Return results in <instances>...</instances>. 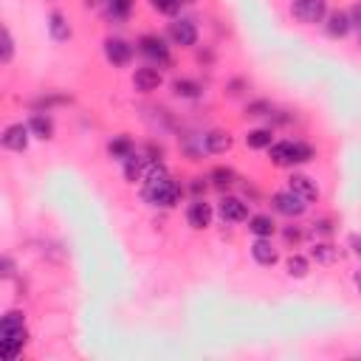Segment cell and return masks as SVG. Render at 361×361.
<instances>
[{
	"label": "cell",
	"mask_w": 361,
	"mask_h": 361,
	"mask_svg": "<svg viewBox=\"0 0 361 361\" xmlns=\"http://www.w3.org/2000/svg\"><path fill=\"white\" fill-rule=\"evenodd\" d=\"M141 195H144V200L153 203V206L170 209V206H175V203L181 200L184 189L170 178V172H167L161 164H150L147 175H144V189H141Z\"/></svg>",
	"instance_id": "1"
},
{
	"label": "cell",
	"mask_w": 361,
	"mask_h": 361,
	"mask_svg": "<svg viewBox=\"0 0 361 361\" xmlns=\"http://www.w3.org/2000/svg\"><path fill=\"white\" fill-rule=\"evenodd\" d=\"M26 347V316L20 311H9L0 319V350L6 361H15Z\"/></svg>",
	"instance_id": "2"
},
{
	"label": "cell",
	"mask_w": 361,
	"mask_h": 361,
	"mask_svg": "<svg viewBox=\"0 0 361 361\" xmlns=\"http://www.w3.org/2000/svg\"><path fill=\"white\" fill-rule=\"evenodd\" d=\"M271 164L277 167H294V164H305L314 159V147L308 141H274L268 147Z\"/></svg>",
	"instance_id": "3"
},
{
	"label": "cell",
	"mask_w": 361,
	"mask_h": 361,
	"mask_svg": "<svg viewBox=\"0 0 361 361\" xmlns=\"http://www.w3.org/2000/svg\"><path fill=\"white\" fill-rule=\"evenodd\" d=\"M138 51L147 57L150 62H156L159 68H167V65L172 62L170 45H167V40L159 37V34H141V37H138Z\"/></svg>",
	"instance_id": "4"
},
{
	"label": "cell",
	"mask_w": 361,
	"mask_h": 361,
	"mask_svg": "<svg viewBox=\"0 0 361 361\" xmlns=\"http://www.w3.org/2000/svg\"><path fill=\"white\" fill-rule=\"evenodd\" d=\"M291 15L305 26H316L327 17V0H294Z\"/></svg>",
	"instance_id": "5"
},
{
	"label": "cell",
	"mask_w": 361,
	"mask_h": 361,
	"mask_svg": "<svg viewBox=\"0 0 361 361\" xmlns=\"http://www.w3.org/2000/svg\"><path fill=\"white\" fill-rule=\"evenodd\" d=\"M271 203H274V212H279L282 218H302L305 209H308V200L300 198V195L291 192V189L277 192V195L271 198Z\"/></svg>",
	"instance_id": "6"
},
{
	"label": "cell",
	"mask_w": 361,
	"mask_h": 361,
	"mask_svg": "<svg viewBox=\"0 0 361 361\" xmlns=\"http://www.w3.org/2000/svg\"><path fill=\"white\" fill-rule=\"evenodd\" d=\"M167 34H170V40H172L175 45H181V48H192V45L198 43V29H195V23H192L189 17L172 20L170 29H167Z\"/></svg>",
	"instance_id": "7"
},
{
	"label": "cell",
	"mask_w": 361,
	"mask_h": 361,
	"mask_svg": "<svg viewBox=\"0 0 361 361\" xmlns=\"http://www.w3.org/2000/svg\"><path fill=\"white\" fill-rule=\"evenodd\" d=\"M161 82H164L161 68H156V65H144V68H138L133 74V88L138 94H153V91L161 88Z\"/></svg>",
	"instance_id": "8"
},
{
	"label": "cell",
	"mask_w": 361,
	"mask_h": 361,
	"mask_svg": "<svg viewBox=\"0 0 361 361\" xmlns=\"http://www.w3.org/2000/svg\"><path fill=\"white\" fill-rule=\"evenodd\" d=\"M218 212H221V218L226 223H243V221H249V203L240 200V198H235V195H223Z\"/></svg>",
	"instance_id": "9"
},
{
	"label": "cell",
	"mask_w": 361,
	"mask_h": 361,
	"mask_svg": "<svg viewBox=\"0 0 361 361\" xmlns=\"http://www.w3.org/2000/svg\"><path fill=\"white\" fill-rule=\"evenodd\" d=\"M212 218H214L212 203H206L200 195L186 206V221H189L192 229H206V226H212Z\"/></svg>",
	"instance_id": "10"
},
{
	"label": "cell",
	"mask_w": 361,
	"mask_h": 361,
	"mask_svg": "<svg viewBox=\"0 0 361 361\" xmlns=\"http://www.w3.org/2000/svg\"><path fill=\"white\" fill-rule=\"evenodd\" d=\"M29 138H31L29 124H23V121L9 124V127L3 130V147L12 150V153H23V150L29 147Z\"/></svg>",
	"instance_id": "11"
},
{
	"label": "cell",
	"mask_w": 361,
	"mask_h": 361,
	"mask_svg": "<svg viewBox=\"0 0 361 361\" xmlns=\"http://www.w3.org/2000/svg\"><path fill=\"white\" fill-rule=\"evenodd\" d=\"M105 57H108V62L113 68H124L133 59V45L127 40H121V37H110L105 43Z\"/></svg>",
	"instance_id": "12"
},
{
	"label": "cell",
	"mask_w": 361,
	"mask_h": 361,
	"mask_svg": "<svg viewBox=\"0 0 361 361\" xmlns=\"http://www.w3.org/2000/svg\"><path fill=\"white\" fill-rule=\"evenodd\" d=\"M325 20H327V23H325V31H327V37H333V40H341V37H347V34L353 31V26H350V12L336 9V12H330Z\"/></svg>",
	"instance_id": "13"
},
{
	"label": "cell",
	"mask_w": 361,
	"mask_h": 361,
	"mask_svg": "<svg viewBox=\"0 0 361 361\" xmlns=\"http://www.w3.org/2000/svg\"><path fill=\"white\" fill-rule=\"evenodd\" d=\"M251 257H254V263H260V265L271 268V265H277V260H279V251L274 249L271 237H257V240L251 243Z\"/></svg>",
	"instance_id": "14"
},
{
	"label": "cell",
	"mask_w": 361,
	"mask_h": 361,
	"mask_svg": "<svg viewBox=\"0 0 361 361\" xmlns=\"http://www.w3.org/2000/svg\"><path fill=\"white\" fill-rule=\"evenodd\" d=\"M288 189L297 192L300 198H305L308 203L319 200V189H316V184H314L308 175H302V172H294L291 178H288Z\"/></svg>",
	"instance_id": "15"
},
{
	"label": "cell",
	"mask_w": 361,
	"mask_h": 361,
	"mask_svg": "<svg viewBox=\"0 0 361 361\" xmlns=\"http://www.w3.org/2000/svg\"><path fill=\"white\" fill-rule=\"evenodd\" d=\"M232 144H235V141H232V135H229L226 130H212V133L203 135V147H206V153H212V156L229 153Z\"/></svg>",
	"instance_id": "16"
},
{
	"label": "cell",
	"mask_w": 361,
	"mask_h": 361,
	"mask_svg": "<svg viewBox=\"0 0 361 361\" xmlns=\"http://www.w3.org/2000/svg\"><path fill=\"white\" fill-rule=\"evenodd\" d=\"M147 170H150V161L144 159L141 153H133V156H127V159H124V178H127L130 184L141 181L144 175H147Z\"/></svg>",
	"instance_id": "17"
},
{
	"label": "cell",
	"mask_w": 361,
	"mask_h": 361,
	"mask_svg": "<svg viewBox=\"0 0 361 361\" xmlns=\"http://www.w3.org/2000/svg\"><path fill=\"white\" fill-rule=\"evenodd\" d=\"M29 130H31L34 138L48 141V138L54 135V119H51L48 113H40V110H37V113L29 119Z\"/></svg>",
	"instance_id": "18"
},
{
	"label": "cell",
	"mask_w": 361,
	"mask_h": 361,
	"mask_svg": "<svg viewBox=\"0 0 361 361\" xmlns=\"http://www.w3.org/2000/svg\"><path fill=\"white\" fill-rule=\"evenodd\" d=\"M249 232L254 237H271L277 232V223H274L271 214H251L249 218Z\"/></svg>",
	"instance_id": "19"
},
{
	"label": "cell",
	"mask_w": 361,
	"mask_h": 361,
	"mask_svg": "<svg viewBox=\"0 0 361 361\" xmlns=\"http://www.w3.org/2000/svg\"><path fill=\"white\" fill-rule=\"evenodd\" d=\"M48 31H51V37H54L57 43H65V40L71 37L68 17H65L62 12H51V15H48Z\"/></svg>",
	"instance_id": "20"
},
{
	"label": "cell",
	"mask_w": 361,
	"mask_h": 361,
	"mask_svg": "<svg viewBox=\"0 0 361 361\" xmlns=\"http://www.w3.org/2000/svg\"><path fill=\"white\" fill-rule=\"evenodd\" d=\"M246 144L251 150H268L271 144H274V130L271 127H257L246 135Z\"/></svg>",
	"instance_id": "21"
},
{
	"label": "cell",
	"mask_w": 361,
	"mask_h": 361,
	"mask_svg": "<svg viewBox=\"0 0 361 361\" xmlns=\"http://www.w3.org/2000/svg\"><path fill=\"white\" fill-rule=\"evenodd\" d=\"M108 153L113 156V159H119V161H124L127 156H133L135 153V144L127 138V135H116L110 144H108Z\"/></svg>",
	"instance_id": "22"
},
{
	"label": "cell",
	"mask_w": 361,
	"mask_h": 361,
	"mask_svg": "<svg viewBox=\"0 0 361 361\" xmlns=\"http://www.w3.org/2000/svg\"><path fill=\"white\" fill-rule=\"evenodd\" d=\"M311 257H314L319 265H333V263L339 260V249H336L333 243H327V240H325V243H316V246H314Z\"/></svg>",
	"instance_id": "23"
},
{
	"label": "cell",
	"mask_w": 361,
	"mask_h": 361,
	"mask_svg": "<svg viewBox=\"0 0 361 361\" xmlns=\"http://www.w3.org/2000/svg\"><path fill=\"white\" fill-rule=\"evenodd\" d=\"M209 181H212V186H218V189H232L237 184V175L229 167H214L212 175H209Z\"/></svg>",
	"instance_id": "24"
},
{
	"label": "cell",
	"mask_w": 361,
	"mask_h": 361,
	"mask_svg": "<svg viewBox=\"0 0 361 361\" xmlns=\"http://www.w3.org/2000/svg\"><path fill=\"white\" fill-rule=\"evenodd\" d=\"M172 91H175V96H181V99H198L203 88H200L195 80L181 77V80H175V82H172Z\"/></svg>",
	"instance_id": "25"
},
{
	"label": "cell",
	"mask_w": 361,
	"mask_h": 361,
	"mask_svg": "<svg viewBox=\"0 0 361 361\" xmlns=\"http://www.w3.org/2000/svg\"><path fill=\"white\" fill-rule=\"evenodd\" d=\"M105 6H108V15L110 20H127L130 12H133V0H105Z\"/></svg>",
	"instance_id": "26"
},
{
	"label": "cell",
	"mask_w": 361,
	"mask_h": 361,
	"mask_svg": "<svg viewBox=\"0 0 361 361\" xmlns=\"http://www.w3.org/2000/svg\"><path fill=\"white\" fill-rule=\"evenodd\" d=\"M285 268H288V274H291V277L302 279V277H308L311 263H308V257H302V254H291V257H288V263H285Z\"/></svg>",
	"instance_id": "27"
},
{
	"label": "cell",
	"mask_w": 361,
	"mask_h": 361,
	"mask_svg": "<svg viewBox=\"0 0 361 361\" xmlns=\"http://www.w3.org/2000/svg\"><path fill=\"white\" fill-rule=\"evenodd\" d=\"M150 6L156 12H161V15H178V9L184 3H181V0H150Z\"/></svg>",
	"instance_id": "28"
},
{
	"label": "cell",
	"mask_w": 361,
	"mask_h": 361,
	"mask_svg": "<svg viewBox=\"0 0 361 361\" xmlns=\"http://www.w3.org/2000/svg\"><path fill=\"white\" fill-rule=\"evenodd\" d=\"M12 57H15V40H12V31H9V29H3V54H0V62L9 65V62H12Z\"/></svg>",
	"instance_id": "29"
},
{
	"label": "cell",
	"mask_w": 361,
	"mask_h": 361,
	"mask_svg": "<svg viewBox=\"0 0 361 361\" xmlns=\"http://www.w3.org/2000/svg\"><path fill=\"white\" fill-rule=\"evenodd\" d=\"M246 113H249V116H271V105H268V102H251V105L246 108Z\"/></svg>",
	"instance_id": "30"
},
{
	"label": "cell",
	"mask_w": 361,
	"mask_h": 361,
	"mask_svg": "<svg viewBox=\"0 0 361 361\" xmlns=\"http://www.w3.org/2000/svg\"><path fill=\"white\" fill-rule=\"evenodd\" d=\"M350 26H353V31L361 37V3H355V6L350 9Z\"/></svg>",
	"instance_id": "31"
},
{
	"label": "cell",
	"mask_w": 361,
	"mask_h": 361,
	"mask_svg": "<svg viewBox=\"0 0 361 361\" xmlns=\"http://www.w3.org/2000/svg\"><path fill=\"white\" fill-rule=\"evenodd\" d=\"M282 237H285V243H294V246H297V243L302 240V232H300V229H291V226H288V229L282 232Z\"/></svg>",
	"instance_id": "32"
},
{
	"label": "cell",
	"mask_w": 361,
	"mask_h": 361,
	"mask_svg": "<svg viewBox=\"0 0 361 361\" xmlns=\"http://www.w3.org/2000/svg\"><path fill=\"white\" fill-rule=\"evenodd\" d=\"M350 246H353V251H355V257L361 260V235H350Z\"/></svg>",
	"instance_id": "33"
},
{
	"label": "cell",
	"mask_w": 361,
	"mask_h": 361,
	"mask_svg": "<svg viewBox=\"0 0 361 361\" xmlns=\"http://www.w3.org/2000/svg\"><path fill=\"white\" fill-rule=\"evenodd\" d=\"M314 232H319V235H330V221H319V223H314Z\"/></svg>",
	"instance_id": "34"
},
{
	"label": "cell",
	"mask_w": 361,
	"mask_h": 361,
	"mask_svg": "<svg viewBox=\"0 0 361 361\" xmlns=\"http://www.w3.org/2000/svg\"><path fill=\"white\" fill-rule=\"evenodd\" d=\"M200 181H203V178H195V184H192V192H195V195H200V192L206 189V184H200Z\"/></svg>",
	"instance_id": "35"
},
{
	"label": "cell",
	"mask_w": 361,
	"mask_h": 361,
	"mask_svg": "<svg viewBox=\"0 0 361 361\" xmlns=\"http://www.w3.org/2000/svg\"><path fill=\"white\" fill-rule=\"evenodd\" d=\"M353 282H355V288H358V294H361V271H355V277H353Z\"/></svg>",
	"instance_id": "36"
},
{
	"label": "cell",
	"mask_w": 361,
	"mask_h": 361,
	"mask_svg": "<svg viewBox=\"0 0 361 361\" xmlns=\"http://www.w3.org/2000/svg\"><path fill=\"white\" fill-rule=\"evenodd\" d=\"M99 3H102V0H85V6H91V9H94V6H99Z\"/></svg>",
	"instance_id": "37"
},
{
	"label": "cell",
	"mask_w": 361,
	"mask_h": 361,
	"mask_svg": "<svg viewBox=\"0 0 361 361\" xmlns=\"http://www.w3.org/2000/svg\"><path fill=\"white\" fill-rule=\"evenodd\" d=\"M181 3H186V6H192V3H198V0H181Z\"/></svg>",
	"instance_id": "38"
}]
</instances>
